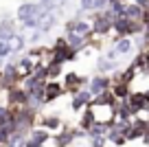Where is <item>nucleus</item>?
<instances>
[{
  "mask_svg": "<svg viewBox=\"0 0 149 147\" xmlns=\"http://www.w3.org/2000/svg\"><path fill=\"white\" fill-rule=\"evenodd\" d=\"M88 90L92 92L94 97L103 94V92H110L112 90V77L110 75H92V77H90Z\"/></svg>",
  "mask_w": 149,
  "mask_h": 147,
  "instance_id": "obj_1",
  "label": "nucleus"
},
{
  "mask_svg": "<svg viewBox=\"0 0 149 147\" xmlns=\"http://www.w3.org/2000/svg\"><path fill=\"white\" fill-rule=\"evenodd\" d=\"M112 46H114V51L121 57H127V55H132V53L136 55V46H134V40H132V37H118V40L112 37Z\"/></svg>",
  "mask_w": 149,
  "mask_h": 147,
  "instance_id": "obj_2",
  "label": "nucleus"
},
{
  "mask_svg": "<svg viewBox=\"0 0 149 147\" xmlns=\"http://www.w3.org/2000/svg\"><path fill=\"white\" fill-rule=\"evenodd\" d=\"M18 33H20L18 22H13V20H9V18L0 20V42H11Z\"/></svg>",
  "mask_w": 149,
  "mask_h": 147,
  "instance_id": "obj_3",
  "label": "nucleus"
},
{
  "mask_svg": "<svg viewBox=\"0 0 149 147\" xmlns=\"http://www.w3.org/2000/svg\"><path fill=\"white\" fill-rule=\"evenodd\" d=\"M44 90H46V106H51L53 101H57V99H61V97L66 94L61 81H46Z\"/></svg>",
  "mask_w": 149,
  "mask_h": 147,
  "instance_id": "obj_4",
  "label": "nucleus"
},
{
  "mask_svg": "<svg viewBox=\"0 0 149 147\" xmlns=\"http://www.w3.org/2000/svg\"><path fill=\"white\" fill-rule=\"evenodd\" d=\"M127 106L134 110V114H138V112H143V110H147V99H145V92L143 90H136V92H132L130 94V99H127Z\"/></svg>",
  "mask_w": 149,
  "mask_h": 147,
  "instance_id": "obj_5",
  "label": "nucleus"
},
{
  "mask_svg": "<svg viewBox=\"0 0 149 147\" xmlns=\"http://www.w3.org/2000/svg\"><path fill=\"white\" fill-rule=\"evenodd\" d=\"M112 94L116 97L118 101H127L132 94V86L125 81H116V83H112Z\"/></svg>",
  "mask_w": 149,
  "mask_h": 147,
  "instance_id": "obj_6",
  "label": "nucleus"
},
{
  "mask_svg": "<svg viewBox=\"0 0 149 147\" xmlns=\"http://www.w3.org/2000/svg\"><path fill=\"white\" fill-rule=\"evenodd\" d=\"M29 138H31L33 143H37V145H46L48 141H53V134L46 132V130H42V127H33L31 134H29Z\"/></svg>",
  "mask_w": 149,
  "mask_h": 147,
  "instance_id": "obj_7",
  "label": "nucleus"
},
{
  "mask_svg": "<svg viewBox=\"0 0 149 147\" xmlns=\"http://www.w3.org/2000/svg\"><path fill=\"white\" fill-rule=\"evenodd\" d=\"M46 70H48V81H59L64 77V66L53 62V60L46 62Z\"/></svg>",
  "mask_w": 149,
  "mask_h": 147,
  "instance_id": "obj_8",
  "label": "nucleus"
},
{
  "mask_svg": "<svg viewBox=\"0 0 149 147\" xmlns=\"http://www.w3.org/2000/svg\"><path fill=\"white\" fill-rule=\"evenodd\" d=\"M143 15H145V9H140V7L136 5H127V11H125V18L132 20V22H143Z\"/></svg>",
  "mask_w": 149,
  "mask_h": 147,
  "instance_id": "obj_9",
  "label": "nucleus"
},
{
  "mask_svg": "<svg viewBox=\"0 0 149 147\" xmlns=\"http://www.w3.org/2000/svg\"><path fill=\"white\" fill-rule=\"evenodd\" d=\"M140 143H143V145H147V147H149V132H145V136H143V141H140Z\"/></svg>",
  "mask_w": 149,
  "mask_h": 147,
  "instance_id": "obj_10",
  "label": "nucleus"
},
{
  "mask_svg": "<svg viewBox=\"0 0 149 147\" xmlns=\"http://www.w3.org/2000/svg\"><path fill=\"white\" fill-rule=\"evenodd\" d=\"M2 77H5V73H2V68H0V86H2Z\"/></svg>",
  "mask_w": 149,
  "mask_h": 147,
  "instance_id": "obj_11",
  "label": "nucleus"
}]
</instances>
